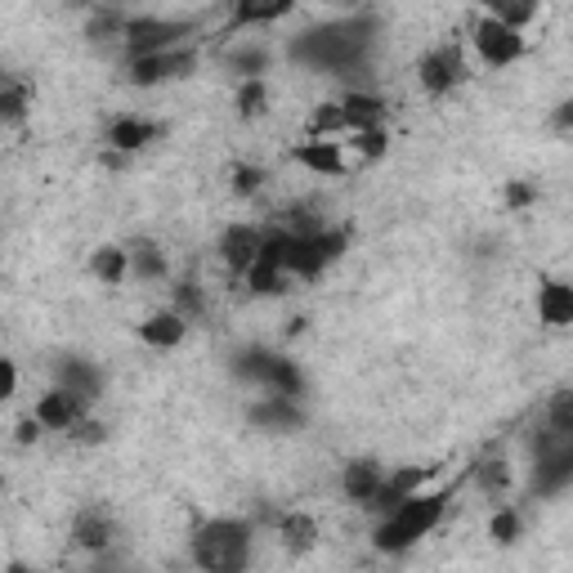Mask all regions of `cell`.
Listing matches in <instances>:
<instances>
[{"label":"cell","mask_w":573,"mask_h":573,"mask_svg":"<svg viewBox=\"0 0 573 573\" xmlns=\"http://www.w3.org/2000/svg\"><path fill=\"white\" fill-rule=\"evenodd\" d=\"M372 45H377L372 14H350V19H332L323 27L301 32L286 45V54L314 72H327V77H359V72H368Z\"/></svg>","instance_id":"obj_1"},{"label":"cell","mask_w":573,"mask_h":573,"mask_svg":"<svg viewBox=\"0 0 573 573\" xmlns=\"http://www.w3.org/2000/svg\"><path fill=\"white\" fill-rule=\"evenodd\" d=\"M256 555V525L243 515H215L202 520L189 538V560L202 573H247Z\"/></svg>","instance_id":"obj_2"},{"label":"cell","mask_w":573,"mask_h":573,"mask_svg":"<svg viewBox=\"0 0 573 573\" xmlns=\"http://www.w3.org/2000/svg\"><path fill=\"white\" fill-rule=\"evenodd\" d=\"M452 506V484L448 488H426L417 497H408L404 506H394L390 515H381L377 529H372V547L381 555H404L413 551L422 538H430L439 529V520Z\"/></svg>","instance_id":"obj_3"},{"label":"cell","mask_w":573,"mask_h":573,"mask_svg":"<svg viewBox=\"0 0 573 573\" xmlns=\"http://www.w3.org/2000/svg\"><path fill=\"white\" fill-rule=\"evenodd\" d=\"M529 484L542 497L573 484V426L542 422V430H533V439H529Z\"/></svg>","instance_id":"obj_4"},{"label":"cell","mask_w":573,"mask_h":573,"mask_svg":"<svg viewBox=\"0 0 573 573\" xmlns=\"http://www.w3.org/2000/svg\"><path fill=\"white\" fill-rule=\"evenodd\" d=\"M180 45H198V19H176V14H131L126 23V64L148 59V54H166Z\"/></svg>","instance_id":"obj_5"},{"label":"cell","mask_w":573,"mask_h":573,"mask_svg":"<svg viewBox=\"0 0 573 573\" xmlns=\"http://www.w3.org/2000/svg\"><path fill=\"white\" fill-rule=\"evenodd\" d=\"M471 49H475V59L484 64V68H510V64H520L525 54H529V36L525 32H515V27H506L493 10H480L475 19H471Z\"/></svg>","instance_id":"obj_6"},{"label":"cell","mask_w":573,"mask_h":573,"mask_svg":"<svg viewBox=\"0 0 573 573\" xmlns=\"http://www.w3.org/2000/svg\"><path fill=\"white\" fill-rule=\"evenodd\" d=\"M467 77H471V68H467L462 41H439V45H430L422 59H417V81H422V90H426L430 99L452 94Z\"/></svg>","instance_id":"obj_7"},{"label":"cell","mask_w":573,"mask_h":573,"mask_svg":"<svg viewBox=\"0 0 573 573\" xmlns=\"http://www.w3.org/2000/svg\"><path fill=\"white\" fill-rule=\"evenodd\" d=\"M198 45H180V49H166V54H148V59H131L126 64V86L135 90H157L170 81H184L198 72Z\"/></svg>","instance_id":"obj_8"},{"label":"cell","mask_w":573,"mask_h":573,"mask_svg":"<svg viewBox=\"0 0 573 573\" xmlns=\"http://www.w3.org/2000/svg\"><path fill=\"white\" fill-rule=\"evenodd\" d=\"M346 251H350V228H340V224H327V228H318V234H310V238H296L292 278L314 282V278H323Z\"/></svg>","instance_id":"obj_9"},{"label":"cell","mask_w":573,"mask_h":573,"mask_svg":"<svg viewBox=\"0 0 573 573\" xmlns=\"http://www.w3.org/2000/svg\"><path fill=\"white\" fill-rule=\"evenodd\" d=\"M265 234H269V228H260V224H228V228H224L215 256H220V265L228 269V278L243 282V278L256 269V260H260V251H265Z\"/></svg>","instance_id":"obj_10"},{"label":"cell","mask_w":573,"mask_h":573,"mask_svg":"<svg viewBox=\"0 0 573 573\" xmlns=\"http://www.w3.org/2000/svg\"><path fill=\"white\" fill-rule=\"evenodd\" d=\"M32 417L45 426V430H59V435H72L86 417H90V404L86 398H77L72 390H59V385H49L36 404H32Z\"/></svg>","instance_id":"obj_11"},{"label":"cell","mask_w":573,"mask_h":573,"mask_svg":"<svg viewBox=\"0 0 573 573\" xmlns=\"http://www.w3.org/2000/svg\"><path fill=\"white\" fill-rule=\"evenodd\" d=\"M385 475L390 471L377 462V457H350V462L340 467V493H346V502L372 510L377 497H381V488H385Z\"/></svg>","instance_id":"obj_12"},{"label":"cell","mask_w":573,"mask_h":573,"mask_svg":"<svg viewBox=\"0 0 573 573\" xmlns=\"http://www.w3.org/2000/svg\"><path fill=\"white\" fill-rule=\"evenodd\" d=\"M157 135H161V126L153 117H139V112H117V117L108 122V131H103V144H108V153H117V157H135L148 144H157Z\"/></svg>","instance_id":"obj_13"},{"label":"cell","mask_w":573,"mask_h":573,"mask_svg":"<svg viewBox=\"0 0 573 573\" xmlns=\"http://www.w3.org/2000/svg\"><path fill=\"white\" fill-rule=\"evenodd\" d=\"M340 112H346V135H368V131H385L390 108L377 90L368 86H350L340 94Z\"/></svg>","instance_id":"obj_14"},{"label":"cell","mask_w":573,"mask_h":573,"mask_svg":"<svg viewBox=\"0 0 573 573\" xmlns=\"http://www.w3.org/2000/svg\"><path fill=\"white\" fill-rule=\"evenodd\" d=\"M435 475H439V467H394V471L385 475V488H381V497H377L372 515L381 520V515H390L394 506H404L408 497L426 493V488L435 484Z\"/></svg>","instance_id":"obj_15"},{"label":"cell","mask_w":573,"mask_h":573,"mask_svg":"<svg viewBox=\"0 0 573 573\" xmlns=\"http://www.w3.org/2000/svg\"><path fill=\"white\" fill-rule=\"evenodd\" d=\"M72 542L90 555H108L112 542H117V520H112V510L108 506H86L77 510V520H72Z\"/></svg>","instance_id":"obj_16"},{"label":"cell","mask_w":573,"mask_h":573,"mask_svg":"<svg viewBox=\"0 0 573 573\" xmlns=\"http://www.w3.org/2000/svg\"><path fill=\"white\" fill-rule=\"evenodd\" d=\"M292 161L305 166L310 176H318V180H340L350 170L346 144H336V139H305V144L292 148Z\"/></svg>","instance_id":"obj_17"},{"label":"cell","mask_w":573,"mask_h":573,"mask_svg":"<svg viewBox=\"0 0 573 573\" xmlns=\"http://www.w3.org/2000/svg\"><path fill=\"white\" fill-rule=\"evenodd\" d=\"M278 542H282V551L292 555V560H301V555L318 551L323 529H318V520H314L310 510H286L282 520H278Z\"/></svg>","instance_id":"obj_18"},{"label":"cell","mask_w":573,"mask_h":573,"mask_svg":"<svg viewBox=\"0 0 573 573\" xmlns=\"http://www.w3.org/2000/svg\"><path fill=\"white\" fill-rule=\"evenodd\" d=\"M269 45L265 41H238V45H228L224 54H220V64H224V72H234L238 77V86L243 81H265V72H269Z\"/></svg>","instance_id":"obj_19"},{"label":"cell","mask_w":573,"mask_h":573,"mask_svg":"<svg viewBox=\"0 0 573 573\" xmlns=\"http://www.w3.org/2000/svg\"><path fill=\"white\" fill-rule=\"evenodd\" d=\"M54 385L59 390H72L77 398H86V404H94V398L103 394V372L90 363V359H59L54 363Z\"/></svg>","instance_id":"obj_20"},{"label":"cell","mask_w":573,"mask_h":573,"mask_svg":"<svg viewBox=\"0 0 573 573\" xmlns=\"http://www.w3.org/2000/svg\"><path fill=\"white\" fill-rule=\"evenodd\" d=\"M538 318H542L551 332L573 327V282L547 278V282L538 286Z\"/></svg>","instance_id":"obj_21"},{"label":"cell","mask_w":573,"mask_h":573,"mask_svg":"<svg viewBox=\"0 0 573 573\" xmlns=\"http://www.w3.org/2000/svg\"><path fill=\"white\" fill-rule=\"evenodd\" d=\"M184 336H189V323L176 314V310H157V314H148L144 323H139V340L144 346H153V350H180L184 346Z\"/></svg>","instance_id":"obj_22"},{"label":"cell","mask_w":573,"mask_h":573,"mask_svg":"<svg viewBox=\"0 0 573 573\" xmlns=\"http://www.w3.org/2000/svg\"><path fill=\"white\" fill-rule=\"evenodd\" d=\"M471 484L488 497V502H497V506H506V493H510V462L506 457H480V462L471 467Z\"/></svg>","instance_id":"obj_23"},{"label":"cell","mask_w":573,"mask_h":573,"mask_svg":"<svg viewBox=\"0 0 573 573\" xmlns=\"http://www.w3.org/2000/svg\"><path fill=\"white\" fill-rule=\"evenodd\" d=\"M305 422L296 398H278V394H265L260 404L251 408V426H265V430H296Z\"/></svg>","instance_id":"obj_24"},{"label":"cell","mask_w":573,"mask_h":573,"mask_svg":"<svg viewBox=\"0 0 573 573\" xmlns=\"http://www.w3.org/2000/svg\"><path fill=\"white\" fill-rule=\"evenodd\" d=\"M90 278L103 282V286H122L131 278V247H117V243L94 247L90 251Z\"/></svg>","instance_id":"obj_25"},{"label":"cell","mask_w":573,"mask_h":573,"mask_svg":"<svg viewBox=\"0 0 573 573\" xmlns=\"http://www.w3.org/2000/svg\"><path fill=\"white\" fill-rule=\"evenodd\" d=\"M286 14H292V5H286V0H278V5H251V0H238L234 14H228V27H224V32H251V27H269V23H282Z\"/></svg>","instance_id":"obj_26"},{"label":"cell","mask_w":573,"mask_h":573,"mask_svg":"<svg viewBox=\"0 0 573 573\" xmlns=\"http://www.w3.org/2000/svg\"><path fill=\"white\" fill-rule=\"evenodd\" d=\"M131 278H139V282H166V278H170L166 251H161L153 238L131 243Z\"/></svg>","instance_id":"obj_27"},{"label":"cell","mask_w":573,"mask_h":573,"mask_svg":"<svg viewBox=\"0 0 573 573\" xmlns=\"http://www.w3.org/2000/svg\"><path fill=\"white\" fill-rule=\"evenodd\" d=\"M170 310H176L184 323H198L206 314V292L198 278H176V286H170Z\"/></svg>","instance_id":"obj_28"},{"label":"cell","mask_w":573,"mask_h":573,"mask_svg":"<svg viewBox=\"0 0 573 573\" xmlns=\"http://www.w3.org/2000/svg\"><path fill=\"white\" fill-rule=\"evenodd\" d=\"M27 112H32V90L23 81L5 77V81H0V122H5V126H23Z\"/></svg>","instance_id":"obj_29"},{"label":"cell","mask_w":573,"mask_h":573,"mask_svg":"<svg viewBox=\"0 0 573 573\" xmlns=\"http://www.w3.org/2000/svg\"><path fill=\"white\" fill-rule=\"evenodd\" d=\"M126 23H131L126 10H94L90 23H86V36H90L94 45H103V41H126Z\"/></svg>","instance_id":"obj_30"},{"label":"cell","mask_w":573,"mask_h":573,"mask_svg":"<svg viewBox=\"0 0 573 573\" xmlns=\"http://www.w3.org/2000/svg\"><path fill=\"white\" fill-rule=\"evenodd\" d=\"M234 108L243 122H260L269 112V81H243L238 94H234Z\"/></svg>","instance_id":"obj_31"},{"label":"cell","mask_w":573,"mask_h":573,"mask_svg":"<svg viewBox=\"0 0 573 573\" xmlns=\"http://www.w3.org/2000/svg\"><path fill=\"white\" fill-rule=\"evenodd\" d=\"M336 135H346V112H340V99L318 103L310 112V139H336Z\"/></svg>","instance_id":"obj_32"},{"label":"cell","mask_w":573,"mask_h":573,"mask_svg":"<svg viewBox=\"0 0 573 573\" xmlns=\"http://www.w3.org/2000/svg\"><path fill=\"white\" fill-rule=\"evenodd\" d=\"M265 166H256V161H234L228 166V189H234V198H256L260 189H265Z\"/></svg>","instance_id":"obj_33"},{"label":"cell","mask_w":573,"mask_h":573,"mask_svg":"<svg viewBox=\"0 0 573 573\" xmlns=\"http://www.w3.org/2000/svg\"><path fill=\"white\" fill-rule=\"evenodd\" d=\"M520 529H525V520H520V510H515V506H497V510H493V520H488V538H493L497 547L520 542Z\"/></svg>","instance_id":"obj_34"},{"label":"cell","mask_w":573,"mask_h":573,"mask_svg":"<svg viewBox=\"0 0 573 573\" xmlns=\"http://www.w3.org/2000/svg\"><path fill=\"white\" fill-rule=\"evenodd\" d=\"M359 161H381L385 148H390V131H368V135H350Z\"/></svg>","instance_id":"obj_35"},{"label":"cell","mask_w":573,"mask_h":573,"mask_svg":"<svg viewBox=\"0 0 573 573\" xmlns=\"http://www.w3.org/2000/svg\"><path fill=\"white\" fill-rule=\"evenodd\" d=\"M493 14L506 23V27H515V32H525L533 19H538V5H493Z\"/></svg>","instance_id":"obj_36"},{"label":"cell","mask_w":573,"mask_h":573,"mask_svg":"<svg viewBox=\"0 0 573 573\" xmlns=\"http://www.w3.org/2000/svg\"><path fill=\"white\" fill-rule=\"evenodd\" d=\"M551 131L555 135H573V99H560L551 108Z\"/></svg>","instance_id":"obj_37"},{"label":"cell","mask_w":573,"mask_h":573,"mask_svg":"<svg viewBox=\"0 0 573 573\" xmlns=\"http://www.w3.org/2000/svg\"><path fill=\"white\" fill-rule=\"evenodd\" d=\"M68 439H72V443H103V439H108V426H99L94 417H86Z\"/></svg>","instance_id":"obj_38"},{"label":"cell","mask_w":573,"mask_h":573,"mask_svg":"<svg viewBox=\"0 0 573 573\" xmlns=\"http://www.w3.org/2000/svg\"><path fill=\"white\" fill-rule=\"evenodd\" d=\"M41 430H45V426H41V422L27 413V417L19 422V435H14V439H19V443H36V439H41Z\"/></svg>","instance_id":"obj_39"},{"label":"cell","mask_w":573,"mask_h":573,"mask_svg":"<svg viewBox=\"0 0 573 573\" xmlns=\"http://www.w3.org/2000/svg\"><path fill=\"white\" fill-rule=\"evenodd\" d=\"M533 198H538V193H533V189H525V184H510V189H506V206H515V211L529 206Z\"/></svg>","instance_id":"obj_40"},{"label":"cell","mask_w":573,"mask_h":573,"mask_svg":"<svg viewBox=\"0 0 573 573\" xmlns=\"http://www.w3.org/2000/svg\"><path fill=\"white\" fill-rule=\"evenodd\" d=\"M0 368H5V398L19 394V363L14 359H0Z\"/></svg>","instance_id":"obj_41"}]
</instances>
